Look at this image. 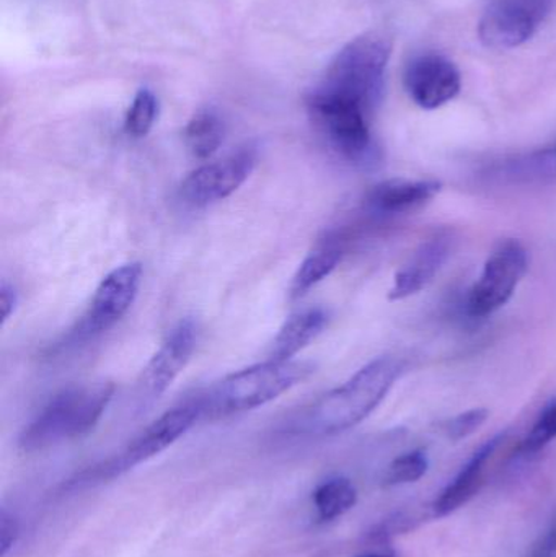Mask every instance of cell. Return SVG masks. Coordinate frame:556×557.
<instances>
[{
	"label": "cell",
	"mask_w": 556,
	"mask_h": 557,
	"mask_svg": "<svg viewBox=\"0 0 556 557\" xmlns=\"http://www.w3.org/2000/svg\"><path fill=\"white\" fill-rule=\"evenodd\" d=\"M401 373L394 357H378L355 373L348 382L317 399L294 422L296 434L335 435L365 421L391 392Z\"/></svg>",
	"instance_id": "cell-1"
},
{
	"label": "cell",
	"mask_w": 556,
	"mask_h": 557,
	"mask_svg": "<svg viewBox=\"0 0 556 557\" xmlns=\"http://www.w3.org/2000/svg\"><path fill=\"white\" fill-rule=\"evenodd\" d=\"M392 55L391 36L368 32L343 46L313 90L342 98L374 114L385 90Z\"/></svg>",
	"instance_id": "cell-2"
},
{
	"label": "cell",
	"mask_w": 556,
	"mask_h": 557,
	"mask_svg": "<svg viewBox=\"0 0 556 557\" xmlns=\"http://www.w3.org/2000/svg\"><path fill=\"white\" fill-rule=\"evenodd\" d=\"M114 386L108 382L72 385L55 393L20 435L23 451H39L94 431L107 411Z\"/></svg>",
	"instance_id": "cell-3"
},
{
	"label": "cell",
	"mask_w": 556,
	"mask_h": 557,
	"mask_svg": "<svg viewBox=\"0 0 556 557\" xmlns=\"http://www.w3.org/2000/svg\"><path fill=\"white\" fill-rule=\"evenodd\" d=\"M316 367L304 360H271L238 370L198 396L202 418L251 411L306 382Z\"/></svg>",
	"instance_id": "cell-4"
},
{
	"label": "cell",
	"mask_w": 556,
	"mask_h": 557,
	"mask_svg": "<svg viewBox=\"0 0 556 557\" xmlns=\"http://www.w3.org/2000/svg\"><path fill=\"white\" fill-rule=\"evenodd\" d=\"M201 418L202 409L198 398L169 409L152 424L147 425L123 451L94 465V467L85 468L84 471L71 478L67 484H64V493H78V491L90 490L98 484L116 480L121 474L136 468L137 465L162 454L170 445L183 437Z\"/></svg>",
	"instance_id": "cell-5"
},
{
	"label": "cell",
	"mask_w": 556,
	"mask_h": 557,
	"mask_svg": "<svg viewBox=\"0 0 556 557\" xmlns=\"http://www.w3.org/2000/svg\"><path fill=\"white\" fill-rule=\"evenodd\" d=\"M306 104L320 133L343 159L361 166L378 162L379 149L371 131L372 114L365 108L317 90L307 94Z\"/></svg>",
	"instance_id": "cell-6"
},
{
	"label": "cell",
	"mask_w": 556,
	"mask_h": 557,
	"mask_svg": "<svg viewBox=\"0 0 556 557\" xmlns=\"http://www.w3.org/2000/svg\"><path fill=\"white\" fill-rule=\"evenodd\" d=\"M529 253L515 238L499 242L485 261L479 281L467 297V313L485 318L505 307L528 274Z\"/></svg>",
	"instance_id": "cell-7"
},
{
	"label": "cell",
	"mask_w": 556,
	"mask_h": 557,
	"mask_svg": "<svg viewBox=\"0 0 556 557\" xmlns=\"http://www.w3.org/2000/svg\"><path fill=\"white\" fill-rule=\"evenodd\" d=\"M258 150L254 144L240 147L224 159L206 163L186 176L180 195L193 208H206L234 195L257 166Z\"/></svg>",
	"instance_id": "cell-8"
},
{
	"label": "cell",
	"mask_w": 556,
	"mask_h": 557,
	"mask_svg": "<svg viewBox=\"0 0 556 557\" xmlns=\"http://www.w3.org/2000/svg\"><path fill=\"white\" fill-rule=\"evenodd\" d=\"M555 0H492L479 22L486 48L515 49L528 42L554 7Z\"/></svg>",
	"instance_id": "cell-9"
},
{
	"label": "cell",
	"mask_w": 556,
	"mask_h": 557,
	"mask_svg": "<svg viewBox=\"0 0 556 557\" xmlns=\"http://www.w3.org/2000/svg\"><path fill=\"white\" fill-rule=\"evenodd\" d=\"M143 284L139 263L121 264L103 277L95 290L90 308L72 333L74 339H87L113 327L133 307Z\"/></svg>",
	"instance_id": "cell-10"
},
{
	"label": "cell",
	"mask_w": 556,
	"mask_h": 557,
	"mask_svg": "<svg viewBox=\"0 0 556 557\" xmlns=\"http://www.w3.org/2000/svg\"><path fill=\"white\" fill-rule=\"evenodd\" d=\"M404 85L408 97L423 108L437 110L453 101L462 88L459 69L447 55L427 51L413 55L405 65Z\"/></svg>",
	"instance_id": "cell-11"
},
{
	"label": "cell",
	"mask_w": 556,
	"mask_h": 557,
	"mask_svg": "<svg viewBox=\"0 0 556 557\" xmlns=\"http://www.w3.org/2000/svg\"><path fill=\"white\" fill-rule=\"evenodd\" d=\"M198 344L195 321L183 320L170 331L140 373L137 389L144 399L159 398L185 370Z\"/></svg>",
	"instance_id": "cell-12"
},
{
	"label": "cell",
	"mask_w": 556,
	"mask_h": 557,
	"mask_svg": "<svg viewBox=\"0 0 556 557\" xmlns=\"http://www.w3.org/2000/svg\"><path fill=\"white\" fill-rule=\"evenodd\" d=\"M453 248L454 238L447 231L436 232L433 237L424 240L410 261L395 274L388 298L394 301L405 300L423 290L449 260Z\"/></svg>",
	"instance_id": "cell-13"
},
{
	"label": "cell",
	"mask_w": 556,
	"mask_h": 557,
	"mask_svg": "<svg viewBox=\"0 0 556 557\" xmlns=\"http://www.w3.org/2000/svg\"><path fill=\"white\" fill-rule=\"evenodd\" d=\"M441 189L443 185L434 180H387L369 189L366 206L374 214H408L433 201Z\"/></svg>",
	"instance_id": "cell-14"
},
{
	"label": "cell",
	"mask_w": 556,
	"mask_h": 557,
	"mask_svg": "<svg viewBox=\"0 0 556 557\" xmlns=\"http://www.w3.org/2000/svg\"><path fill=\"white\" fill-rule=\"evenodd\" d=\"M503 441H505V434L495 435L485 444L480 445L479 450L473 451L472 457L466 461L459 473L453 478V481L444 487L443 493L437 497L433 507L434 516H449V513L456 512L457 509L466 506L475 496L477 491L480 490L486 463H489L490 458L493 457Z\"/></svg>",
	"instance_id": "cell-15"
},
{
	"label": "cell",
	"mask_w": 556,
	"mask_h": 557,
	"mask_svg": "<svg viewBox=\"0 0 556 557\" xmlns=\"http://www.w3.org/2000/svg\"><path fill=\"white\" fill-rule=\"evenodd\" d=\"M329 324V313L323 308H306L287 318L271 344V360H293L300 350L316 341Z\"/></svg>",
	"instance_id": "cell-16"
},
{
	"label": "cell",
	"mask_w": 556,
	"mask_h": 557,
	"mask_svg": "<svg viewBox=\"0 0 556 557\" xmlns=\"http://www.w3.org/2000/svg\"><path fill=\"white\" fill-rule=\"evenodd\" d=\"M343 260V245L338 238L326 237L313 247V250L304 258L299 270L294 274L291 284V295L294 298L302 297L310 288L325 281Z\"/></svg>",
	"instance_id": "cell-17"
},
{
	"label": "cell",
	"mask_w": 556,
	"mask_h": 557,
	"mask_svg": "<svg viewBox=\"0 0 556 557\" xmlns=\"http://www.w3.org/2000/svg\"><path fill=\"white\" fill-rule=\"evenodd\" d=\"M225 136V123L214 108H202L193 114L185 127V143L193 157L209 159L218 152Z\"/></svg>",
	"instance_id": "cell-18"
},
{
	"label": "cell",
	"mask_w": 556,
	"mask_h": 557,
	"mask_svg": "<svg viewBox=\"0 0 556 557\" xmlns=\"http://www.w3.org/2000/svg\"><path fill=\"white\" fill-rule=\"evenodd\" d=\"M312 499L317 519L323 523L333 522L356 506L358 491L348 478H330L317 487Z\"/></svg>",
	"instance_id": "cell-19"
},
{
	"label": "cell",
	"mask_w": 556,
	"mask_h": 557,
	"mask_svg": "<svg viewBox=\"0 0 556 557\" xmlns=\"http://www.w3.org/2000/svg\"><path fill=\"white\" fill-rule=\"evenodd\" d=\"M159 116V100L149 88H140L124 120V129L129 136L144 137L150 133Z\"/></svg>",
	"instance_id": "cell-20"
},
{
	"label": "cell",
	"mask_w": 556,
	"mask_h": 557,
	"mask_svg": "<svg viewBox=\"0 0 556 557\" xmlns=\"http://www.w3.org/2000/svg\"><path fill=\"white\" fill-rule=\"evenodd\" d=\"M428 468H430V458H428L427 451H407L388 465L384 474L385 486L417 483L428 473Z\"/></svg>",
	"instance_id": "cell-21"
},
{
	"label": "cell",
	"mask_w": 556,
	"mask_h": 557,
	"mask_svg": "<svg viewBox=\"0 0 556 557\" xmlns=\"http://www.w3.org/2000/svg\"><path fill=\"white\" fill-rule=\"evenodd\" d=\"M556 438V396L542 408L531 431L521 444V454L526 457L539 454Z\"/></svg>",
	"instance_id": "cell-22"
},
{
	"label": "cell",
	"mask_w": 556,
	"mask_h": 557,
	"mask_svg": "<svg viewBox=\"0 0 556 557\" xmlns=\"http://www.w3.org/2000/svg\"><path fill=\"white\" fill-rule=\"evenodd\" d=\"M486 419H489V411L485 408L470 409L447 422L446 435L450 441H464L475 434L485 424Z\"/></svg>",
	"instance_id": "cell-23"
},
{
	"label": "cell",
	"mask_w": 556,
	"mask_h": 557,
	"mask_svg": "<svg viewBox=\"0 0 556 557\" xmlns=\"http://www.w3.org/2000/svg\"><path fill=\"white\" fill-rule=\"evenodd\" d=\"M20 539V522L12 512L2 507L0 512V557L9 556Z\"/></svg>",
	"instance_id": "cell-24"
},
{
	"label": "cell",
	"mask_w": 556,
	"mask_h": 557,
	"mask_svg": "<svg viewBox=\"0 0 556 557\" xmlns=\"http://www.w3.org/2000/svg\"><path fill=\"white\" fill-rule=\"evenodd\" d=\"M556 556V516L552 519L551 525L545 530L544 535L539 540L538 545L532 549L531 557H554Z\"/></svg>",
	"instance_id": "cell-25"
},
{
	"label": "cell",
	"mask_w": 556,
	"mask_h": 557,
	"mask_svg": "<svg viewBox=\"0 0 556 557\" xmlns=\"http://www.w3.org/2000/svg\"><path fill=\"white\" fill-rule=\"evenodd\" d=\"M16 304H18V295H16L13 285L3 281L0 285V308H2V324L7 323L13 311H15Z\"/></svg>",
	"instance_id": "cell-26"
},
{
	"label": "cell",
	"mask_w": 556,
	"mask_h": 557,
	"mask_svg": "<svg viewBox=\"0 0 556 557\" xmlns=\"http://www.w3.org/2000/svg\"><path fill=\"white\" fill-rule=\"evenodd\" d=\"M358 557H395V556H391V555H362V556H358Z\"/></svg>",
	"instance_id": "cell-27"
}]
</instances>
